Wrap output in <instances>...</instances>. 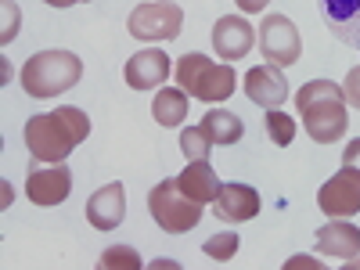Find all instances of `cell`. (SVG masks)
<instances>
[{
	"label": "cell",
	"instance_id": "cell-1",
	"mask_svg": "<svg viewBox=\"0 0 360 270\" xmlns=\"http://www.w3.org/2000/svg\"><path fill=\"white\" fill-rule=\"evenodd\" d=\"M29 152H33L37 162H65L76 148L90 137V119L86 112L72 108V105H62L54 112H44V115H33L22 130Z\"/></svg>",
	"mask_w": 360,
	"mask_h": 270
},
{
	"label": "cell",
	"instance_id": "cell-2",
	"mask_svg": "<svg viewBox=\"0 0 360 270\" xmlns=\"http://www.w3.org/2000/svg\"><path fill=\"white\" fill-rule=\"evenodd\" d=\"M295 108L303 115V127L317 144H332L346 134L349 112H346V94L332 79H310L295 94Z\"/></svg>",
	"mask_w": 360,
	"mask_h": 270
},
{
	"label": "cell",
	"instance_id": "cell-3",
	"mask_svg": "<svg viewBox=\"0 0 360 270\" xmlns=\"http://www.w3.org/2000/svg\"><path fill=\"white\" fill-rule=\"evenodd\" d=\"M83 76V62L72 51H40L22 65V86L29 98H58Z\"/></svg>",
	"mask_w": 360,
	"mask_h": 270
},
{
	"label": "cell",
	"instance_id": "cell-4",
	"mask_svg": "<svg viewBox=\"0 0 360 270\" xmlns=\"http://www.w3.org/2000/svg\"><path fill=\"white\" fill-rule=\"evenodd\" d=\"M173 76H176V86L188 90V98H198V101H227L238 86L234 69L217 65L205 54H184L176 62Z\"/></svg>",
	"mask_w": 360,
	"mask_h": 270
},
{
	"label": "cell",
	"instance_id": "cell-5",
	"mask_svg": "<svg viewBox=\"0 0 360 270\" xmlns=\"http://www.w3.org/2000/svg\"><path fill=\"white\" fill-rule=\"evenodd\" d=\"M148 213H152V220L166 234H184L202 220V202H195L180 191L176 176H166V180H159V188H152V195H148Z\"/></svg>",
	"mask_w": 360,
	"mask_h": 270
},
{
	"label": "cell",
	"instance_id": "cell-6",
	"mask_svg": "<svg viewBox=\"0 0 360 270\" xmlns=\"http://www.w3.org/2000/svg\"><path fill=\"white\" fill-rule=\"evenodd\" d=\"M180 25H184V8L169 4V0H148V4L130 11V37L148 40V44H159V40H176L180 37Z\"/></svg>",
	"mask_w": 360,
	"mask_h": 270
},
{
	"label": "cell",
	"instance_id": "cell-7",
	"mask_svg": "<svg viewBox=\"0 0 360 270\" xmlns=\"http://www.w3.org/2000/svg\"><path fill=\"white\" fill-rule=\"evenodd\" d=\"M259 54L266 58V65H278V69L295 65L299 54H303L299 29L285 15H266L259 25Z\"/></svg>",
	"mask_w": 360,
	"mask_h": 270
},
{
	"label": "cell",
	"instance_id": "cell-8",
	"mask_svg": "<svg viewBox=\"0 0 360 270\" xmlns=\"http://www.w3.org/2000/svg\"><path fill=\"white\" fill-rule=\"evenodd\" d=\"M317 205H321V213H328L332 220L356 217L360 213V173L342 166L332 180H328V184H321Z\"/></svg>",
	"mask_w": 360,
	"mask_h": 270
},
{
	"label": "cell",
	"instance_id": "cell-9",
	"mask_svg": "<svg viewBox=\"0 0 360 270\" xmlns=\"http://www.w3.org/2000/svg\"><path fill=\"white\" fill-rule=\"evenodd\" d=\"M69 191H72V173L62 162H54V166L33 162V166H29V176H25L29 202H37V205H58V202L69 198Z\"/></svg>",
	"mask_w": 360,
	"mask_h": 270
},
{
	"label": "cell",
	"instance_id": "cell-10",
	"mask_svg": "<svg viewBox=\"0 0 360 270\" xmlns=\"http://www.w3.org/2000/svg\"><path fill=\"white\" fill-rule=\"evenodd\" d=\"M245 98L259 108H281L288 101V79L278 65H256L245 72Z\"/></svg>",
	"mask_w": 360,
	"mask_h": 270
},
{
	"label": "cell",
	"instance_id": "cell-11",
	"mask_svg": "<svg viewBox=\"0 0 360 270\" xmlns=\"http://www.w3.org/2000/svg\"><path fill=\"white\" fill-rule=\"evenodd\" d=\"M169 54L162 51V47H144V51H137V54H130V62H127V69H123V76H127V83L134 86V90H152V86H162L166 79H169Z\"/></svg>",
	"mask_w": 360,
	"mask_h": 270
},
{
	"label": "cell",
	"instance_id": "cell-12",
	"mask_svg": "<svg viewBox=\"0 0 360 270\" xmlns=\"http://www.w3.org/2000/svg\"><path fill=\"white\" fill-rule=\"evenodd\" d=\"M256 40V29L249 25V18L242 15H224L217 18L213 25V47L220 58H227V62H238V58H245L249 47Z\"/></svg>",
	"mask_w": 360,
	"mask_h": 270
},
{
	"label": "cell",
	"instance_id": "cell-13",
	"mask_svg": "<svg viewBox=\"0 0 360 270\" xmlns=\"http://www.w3.org/2000/svg\"><path fill=\"white\" fill-rule=\"evenodd\" d=\"M213 209H217V220L224 224H245L259 213V191L249 184H220Z\"/></svg>",
	"mask_w": 360,
	"mask_h": 270
},
{
	"label": "cell",
	"instance_id": "cell-14",
	"mask_svg": "<svg viewBox=\"0 0 360 270\" xmlns=\"http://www.w3.org/2000/svg\"><path fill=\"white\" fill-rule=\"evenodd\" d=\"M127 217V191L119 180H112V184H105L101 191L90 195L86 202V220L94 224L98 231H115L119 224H123Z\"/></svg>",
	"mask_w": 360,
	"mask_h": 270
},
{
	"label": "cell",
	"instance_id": "cell-15",
	"mask_svg": "<svg viewBox=\"0 0 360 270\" xmlns=\"http://www.w3.org/2000/svg\"><path fill=\"white\" fill-rule=\"evenodd\" d=\"M321 15L339 44L360 51V0H321Z\"/></svg>",
	"mask_w": 360,
	"mask_h": 270
},
{
	"label": "cell",
	"instance_id": "cell-16",
	"mask_svg": "<svg viewBox=\"0 0 360 270\" xmlns=\"http://www.w3.org/2000/svg\"><path fill=\"white\" fill-rule=\"evenodd\" d=\"M317 252L332 259H353L360 256V227L346 220H332L328 227L317 231Z\"/></svg>",
	"mask_w": 360,
	"mask_h": 270
},
{
	"label": "cell",
	"instance_id": "cell-17",
	"mask_svg": "<svg viewBox=\"0 0 360 270\" xmlns=\"http://www.w3.org/2000/svg\"><path fill=\"white\" fill-rule=\"evenodd\" d=\"M176 184H180V191H184L188 198H195V202H213L217 198V191H220V176H217V169L209 166L205 159H188V166H184V173H176Z\"/></svg>",
	"mask_w": 360,
	"mask_h": 270
},
{
	"label": "cell",
	"instance_id": "cell-18",
	"mask_svg": "<svg viewBox=\"0 0 360 270\" xmlns=\"http://www.w3.org/2000/svg\"><path fill=\"white\" fill-rule=\"evenodd\" d=\"M198 127H202V134L209 137V144H213V148L238 144V141H242V134H245L242 119H238L234 112H227V108H209V112L202 115Z\"/></svg>",
	"mask_w": 360,
	"mask_h": 270
},
{
	"label": "cell",
	"instance_id": "cell-19",
	"mask_svg": "<svg viewBox=\"0 0 360 270\" xmlns=\"http://www.w3.org/2000/svg\"><path fill=\"white\" fill-rule=\"evenodd\" d=\"M152 115L159 127H180L188 115V90L180 86H162L155 101H152Z\"/></svg>",
	"mask_w": 360,
	"mask_h": 270
},
{
	"label": "cell",
	"instance_id": "cell-20",
	"mask_svg": "<svg viewBox=\"0 0 360 270\" xmlns=\"http://www.w3.org/2000/svg\"><path fill=\"white\" fill-rule=\"evenodd\" d=\"M263 123H266V134H270V141H274L278 148H285V144L295 141V119L285 115L281 108H270V112L263 115Z\"/></svg>",
	"mask_w": 360,
	"mask_h": 270
},
{
	"label": "cell",
	"instance_id": "cell-21",
	"mask_svg": "<svg viewBox=\"0 0 360 270\" xmlns=\"http://www.w3.org/2000/svg\"><path fill=\"white\" fill-rule=\"evenodd\" d=\"M137 266H141V256L130 245H112L98 259V270H137Z\"/></svg>",
	"mask_w": 360,
	"mask_h": 270
},
{
	"label": "cell",
	"instance_id": "cell-22",
	"mask_svg": "<svg viewBox=\"0 0 360 270\" xmlns=\"http://www.w3.org/2000/svg\"><path fill=\"white\" fill-rule=\"evenodd\" d=\"M238 234L234 231H220L217 238H209V242L202 245V252L209 256V259H217V263H227V259H234V252H238Z\"/></svg>",
	"mask_w": 360,
	"mask_h": 270
},
{
	"label": "cell",
	"instance_id": "cell-23",
	"mask_svg": "<svg viewBox=\"0 0 360 270\" xmlns=\"http://www.w3.org/2000/svg\"><path fill=\"white\" fill-rule=\"evenodd\" d=\"M180 152H184V159H209L213 144H209V137L202 134V127H188L184 134H180Z\"/></svg>",
	"mask_w": 360,
	"mask_h": 270
},
{
	"label": "cell",
	"instance_id": "cell-24",
	"mask_svg": "<svg viewBox=\"0 0 360 270\" xmlns=\"http://www.w3.org/2000/svg\"><path fill=\"white\" fill-rule=\"evenodd\" d=\"M0 11H4V25H0V44H11L18 37V25H22V11L15 0H0Z\"/></svg>",
	"mask_w": 360,
	"mask_h": 270
},
{
	"label": "cell",
	"instance_id": "cell-25",
	"mask_svg": "<svg viewBox=\"0 0 360 270\" xmlns=\"http://www.w3.org/2000/svg\"><path fill=\"white\" fill-rule=\"evenodd\" d=\"M342 94H346V105L360 108V65L349 69V76H346V83H342Z\"/></svg>",
	"mask_w": 360,
	"mask_h": 270
},
{
	"label": "cell",
	"instance_id": "cell-26",
	"mask_svg": "<svg viewBox=\"0 0 360 270\" xmlns=\"http://www.w3.org/2000/svg\"><path fill=\"white\" fill-rule=\"evenodd\" d=\"M342 166L360 173V137H356V141H349V144L342 148Z\"/></svg>",
	"mask_w": 360,
	"mask_h": 270
},
{
	"label": "cell",
	"instance_id": "cell-27",
	"mask_svg": "<svg viewBox=\"0 0 360 270\" xmlns=\"http://www.w3.org/2000/svg\"><path fill=\"white\" fill-rule=\"evenodd\" d=\"M234 4H238V8H242L245 15H256V11H263V8L270 4V0H234Z\"/></svg>",
	"mask_w": 360,
	"mask_h": 270
},
{
	"label": "cell",
	"instance_id": "cell-28",
	"mask_svg": "<svg viewBox=\"0 0 360 270\" xmlns=\"http://www.w3.org/2000/svg\"><path fill=\"white\" fill-rule=\"evenodd\" d=\"M295 266H317V263H314L310 256H295V259H288V263H285V270H295Z\"/></svg>",
	"mask_w": 360,
	"mask_h": 270
},
{
	"label": "cell",
	"instance_id": "cell-29",
	"mask_svg": "<svg viewBox=\"0 0 360 270\" xmlns=\"http://www.w3.org/2000/svg\"><path fill=\"white\" fill-rule=\"evenodd\" d=\"M51 8H72V4H86V0H44Z\"/></svg>",
	"mask_w": 360,
	"mask_h": 270
}]
</instances>
